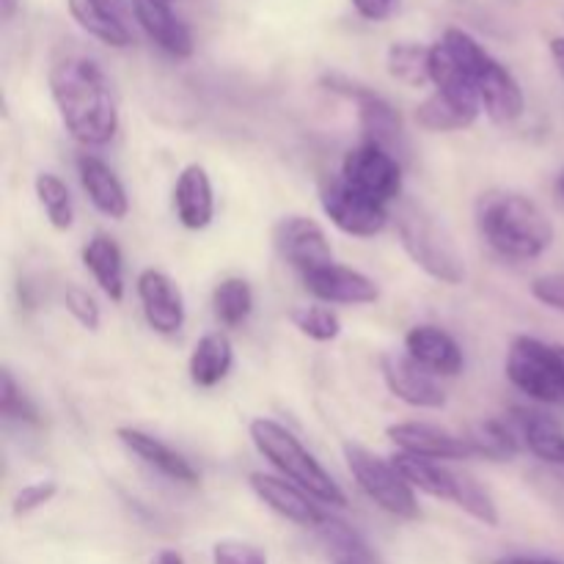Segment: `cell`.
I'll return each mask as SVG.
<instances>
[{
  "mask_svg": "<svg viewBox=\"0 0 564 564\" xmlns=\"http://www.w3.org/2000/svg\"><path fill=\"white\" fill-rule=\"evenodd\" d=\"M50 94L66 132L83 147H105L116 135L119 110L97 61L66 55L50 69Z\"/></svg>",
  "mask_w": 564,
  "mask_h": 564,
  "instance_id": "1",
  "label": "cell"
},
{
  "mask_svg": "<svg viewBox=\"0 0 564 564\" xmlns=\"http://www.w3.org/2000/svg\"><path fill=\"white\" fill-rule=\"evenodd\" d=\"M0 9H3V20H11L17 11V0H0Z\"/></svg>",
  "mask_w": 564,
  "mask_h": 564,
  "instance_id": "44",
  "label": "cell"
},
{
  "mask_svg": "<svg viewBox=\"0 0 564 564\" xmlns=\"http://www.w3.org/2000/svg\"><path fill=\"white\" fill-rule=\"evenodd\" d=\"M416 121L430 132H455L471 127L474 116H468L466 110H460L457 105H452L449 99H444L441 94H433L430 99H424L416 110Z\"/></svg>",
  "mask_w": 564,
  "mask_h": 564,
  "instance_id": "33",
  "label": "cell"
},
{
  "mask_svg": "<svg viewBox=\"0 0 564 564\" xmlns=\"http://www.w3.org/2000/svg\"><path fill=\"white\" fill-rule=\"evenodd\" d=\"M358 121H361V130L369 143H378V147L389 149L391 154H394L397 149H405L402 116L375 91H369L367 97L358 102Z\"/></svg>",
  "mask_w": 564,
  "mask_h": 564,
  "instance_id": "23",
  "label": "cell"
},
{
  "mask_svg": "<svg viewBox=\"0 0 564 564\" xmlns=\"http://www.w3.org/2000/svg\"><path fill=\"white\" fill-rule=\"evenodd\" d=\"M116 438L132 452V455L141 457L147 466H152L154 471H160L163 477L174 479V482L182 485H198V471L171 446H165L163 441L154 438V435L143 433V430L135 427H119L116 430Z\"/></svg>",
  "mask_w": 564,
  "mask_h": 564,
  "instance_id": "20",
  "label": "cell"
},
{
  "mask_svg": "<svg viewBox=\"0 0 564 564\" xmlns=\"http://www.w3.org/2000/svg\"><path fill=\"white\" fill-rule=\"evenodd\" d=\"M152 564H185V560H182V554H180V551H171V549H165V551H160L158 556H154Z\"/></svg>",
  "mask_w": 564,
  "mask_h": 564,
  "instance_id": "42",
  "label": "cell"
},
{
  "mask_svg": "<svg viewBox=\"0 0 564 564\" xmlns=\"http://www.w3.org/2000/svg\"><path fill=\"white\" fill-rule=\"evenodd\" d=\"M132 14L158 47H163L174 58H191L193 33L174 14L169 0H132Z\"/></svg>",
  "mask_w": 564,
  "mask_h": 564,
  "instance_id": "17",
  "label": "cell"
},
{
  "mask_svg": "<svg viewBox=\"0 0 564 564\" xmlns=\"http://www.w3.org/2000/svg\"><path fill=\"white\" fill-rule=\"evenodd\" d=\"M383 369V380L389 386L391 394L402 400L411 408H422V411H441L446 405V394L438 383H435L433 372L419 367L411 356H383L380 361Z\"/></svg>",
  "mask_w": 564,
  "mask_h": 564,
  "instance_id": "11",
  "label": "cell"
},
{
  "mask_svg": "<svg viewBox=\"0 0 564 564\" xmlns=\"http://www.w3.org/2000/svg\"><path fill=\"white\" fill-rule=\"evenodd\" d=\"M556 191H560V196L564 198V171L560 174V180H556Z\"/></svg>",
  "mask_w": 564,
  "mask_h": 564,
  "instance_id": "45",
  "label": "cell"
},
{
  "mask_svg": "<svg viewBox=\"0 0 564 564\" xmlns=\"http://www.w3.org/2000/svg\"><path fill=\"white\" fill-rule=\"evenodd\" d=\"M213 564H268V556L251 543L224 540V543H215Z\"/></svg>",
  "mask_w": 564,
  "mask_h": 564,
  "instance_id": "38",
  "label": "cell"
},
{
  "mask_svg": "<svg viewBox=\"0 0 564 564\" xmlns=\"http://www.w3.org/2000/svg\"><path fill=\"white\" fill-rule=\"evenodd\" d=\"M174 207L176 218L185 229L198 231L207 229L213 224L215 215V196H213V182H209V174L204 165L193 163L187 165L180 174L174 187Z\"/></svg>",
  "mask_w": 564,
  "mask_h": 564,
  "instance_id": "19",
  "label": "cell"
},
{
  "mask_svg": "<svg viewBox=\"0 0 564 564\" xmlns=\"http://www.w3.org/2000/svg\"><path fill=\"white\" fill-rule=\"evenodd\" d=\"M477 226L485 240L507 259L532 262L554 242V224L523 193L490 191L477 202Z\"/></svg>",
  "mask_w": 564,
  "mask_h": 564,
  "instance_id": "2",
  "label": "cell"
},
{
  "mask_svg": "<svg viewBox=\"0 0 564 564\" xmlns=\"http://www.w3.org/2000/svg\"><path fill=\"white\" fill-rule=\"evenodd\" d=\"M248 485H251V490L257 494V499L264 501L275 516L286 518V521L297 523V527L317 529L319 523L325 521V512L308 499L306 490L286 482V479L273 477V474L264 471H253L251 477H248Z\"/></svg>",
  "mask_w": 564,
  "mask_h": 564,
  "instance_id": "14",
  "label": "cell"
},
{
  "mask_svg": "<svg viewBox=\"0 0 564 564\" xmlns=\"http://www.w3.org/2000/svg\"><path fill=\"white\" fill-rule=\"evenodd\" d=\"M138 297H141L143 317L158 334L171 336L185 325V297L174 279L160 270H143L138 275Z\"/></svg>",
  "mask_w": 564,
  "mask_h": 564,
  "instance_id": "13",
  "label": "cell"
},
{
  "mask_svg": "<svg viewBox=\"0 0 564 564\" xmlns=\"http://www.w3.org/2000/svg\"><path fill=\"white\" fill-rule=\"evenodd\" d=\"M460 510H466L468 516L477 518L485 527H499V510H496V501L471 474L455 471V496H452Z\"/></svg>",
  "mask_w": 564,
  "mask_h": 564,
  "instance_id": "32",
  "label": "cell"
},
{
  "mask_svg": "<svg viewBox=\"0 0 564 564\" xmlns=\"http://www.w3.org/2000/svg\"><path fill=\"white\" fill-rule=\"evenodd\" d=\"M389 75L405 86L419 88L430 83V47L416 42H397L389 50Z\"/></svg>",
  "mask_w": 564,
  "mask_h": 564,
  "instance_id": "29",
  "label": "cell"
},
{
  "mask_svg": "<svg viewBox=\"0 0 564 564\" xmlns=\"http://www.w3.org/2000/svg\"><path fill=\"white\" fill-rule=\"evenodd\" d=\"M507 419L521 438V446H527L534 457L551 466H564V427L556 419L540 411H523V408L510 411Z\"/></svg>",
  "mask_w": 564,
  "mask_h": 564,
  "instance_id": "21",
  "label": "cell"
},
{
  "mask_svg": "<svg viewBox=\"0 0 564 564\" xmlns=\"http://www.w3.org/2000/svg\"><path fill=\"white\" fill-rule=\"evenodd\" d=\"M441 42L471 72L482 110L496 124H510V121L521 119L523 108H527V99H523L521 86H518L510 69H505L471 33L460 31V28H449Z\"/></svg>",
  "mask_w": 564,
  "mask_h": 564,
  "instance_id": "4",
  "label": "cell"
},
{
  "mask_svg": "<svg viewBox=\"0 0 564 564\" xmlns=\"http://www.w3.org/2000/svg\"><path fill=\"white\" fill-rule=\"evenodd\" d=\"M55 494H58V485L53 479H39V482L25 485L22 490H17L14 501H11V512H14V518L31 516L39 507L50 505L55 499Z\"/></svg>",
  "mask_w": 564,
  "mask_h": 564,
  "instance_id": "36",
  "label": "cell"
},
{
  "mask_svg": "<svg viewBox=\"0 0 564 564\" xmlns=\"http://www.w3.org/2000/svg\"><path fill=\"white\" fill-rule=\"evenodd\" d=\"M317 532L323 534L325 545H328L330 554H334V564H375V556L369 554L367 543H364L347 523L325 516V521L319 523Z\"/></svg>",
  "mask_w": 564,
  "mask_h": 564,
  "instance_id": "31",
  "label": "cell"
},
{
  "mask_svg": "<svg viewBox=\"0 0 564 564\" xmlns=\"http://www.w3.org/2000/svg\"><path fill=\"white\" fill-rule=\"evenodd\" d=\"M213 312L224 325H242L253 312V292L246 279H224L213 292Z\"/></svg>",
  "mask_w": 564,
  "mask_h": 564,
  "instance_id": "28",
  "label": "cell"
},
{
  "mask_svg": "<svg viewBox=\"0 0 564 564\" xmlns=\"http://www.w3.org/2000/svg\"><path fill=\"white\" fill-rule=\"evenodd\" d=\"M405 350L419 367H424L433 375H444V378H455L463 372V350L446 330L435 328V325H416L408 330Z\"/></svg>",
  "mask_w": 564,
  "mask_h": 564,
  "instance_id": "18",
  "label": "cell"
},
{
  "mask_svg": "<svg viewBox=\"0 0 564 564\" xmlns=\"http://www.w3.org/2000/svg\"><path fill=\"white\" fill-rule=\"evenodd\" d=\"M64 306H66V312H69L72 317H75L86 330L99 328V319H102V314H99L97 301H94V297L88 295L83 286H75V284L66 286Z\"/></svg>",
  "mask_w": 564,
  "mask_h": 564,
  "instance_id": "37",
  "label": "cell"
},
{
  "mask_svg": "<svg viewBox=\"0 0 564 564\" xmlns=\"http://www.w3.org/2000/svg\"><path fill=\"white\" fill-rule=\"evenodd\" d=\"M466 444L471 446L474 457H488L494 463L512 460L521 452V438L512 430L510 419H488L477 422L466 435Z\"/></svg>",
  "mask_w": 564,
  "mask_h": 564,
  "instance_id": "27",
  "label": "cell"
},
{
  "mask_svg": "<svg viewBox=\"0 0 564 564\" xmlns=\"http://www.w3.org/2000/svg\"><path fill=\"white\" fill-rule=\"evenodd\" d=\"M231 364H235L231 341L224 334H207L193 347L187 372H191V380L198 389H213L229 375Z\"/></svg>",
  "mask_w": 564,
  "mask_h": 564,
  "instance_id": "26",
  "label": "cell"
},
{
  "mask_svg": "<svg viewBox=\"0 0 564 564\" xmlns=\"http://www.w3.org/2000/svg\"><path fill=\"white\" fill-rule=\"evenodd\" d=\"M507 378L518 391L543 405L564 402V356L560 347H551L534 336L512 339L507 352Z\"/></svg>",
  "mask_w": 564,
  "mask_h": 564,
  "instance_id": "6",
  "label": "cell"
},
{
  "mask_svg": "<svg viewBox=\"0 0 564 564\" xmlns=\"http://www.w3.org/2000/svg\"><path fill=\"white\" fill-rule=\"evenodd\" d=\"M248 433H251V441L259 449V455L268 457L286 479H292L297 488L306 490L312 499L330 507L347 505L345 490L334 482V477L314 460L312 452L290 430L281 427L273 419H253Z\"/></svg>",
  "mask_w": 564,
  "mask_h": 564,
  "instance_id": "3",
  "label": "cell"
},
{
  "mask_svg": "<svg viewBox=\"0 0 564 564\" xmlns=\"http://www.w3.org/2000/svg\"><path fill=\"white\" fill-rule=\"evenodd\" d=\"M391 444L405 455L427 457V460H466L471 455V446L463 435H452L435 424L424 422H400L386 430Z\"/></svg>",
  "mask_w": 564,
  "mask_h": 564,
  "instance_id": "12",
  "label": "cell"
},
{
  "mask_svg": "<svg viewBox=\"0 0 564 564\" xmlns=\"http://www.w3.org/2000/svg\"><path fill=\"white\" fill-rule=\"evenodd\" d=\"M397 231H400V242L408 257L430 279L441 284H460L466 279V264L455 240L427 207L416 202L402 204L397 209Z\"/></svg>",
  "mask_w": 564,
  "mask_h": 564,
  "instance_id": "5",
  "label": "cell"
},
{
  "mask_svg": "<svg viewBox=\"0 0 564 564\" xmlns=\"http://www.w3.org/2000/svg\"><path fill=\"white\" fill-rule=\"evenodd\" d=\"M169 3H171V0H169Z\"/></svg>",
  "mask_w": 564,
  "mask_h": 564,
  "instance_id": "46",
  "label": "cell"
},
{
  "mask_svg": "<svg viewBox=\"0 0 564 564\" xmlns=\"http://www.w3.org/2000/svg\"><path fill=\"white\" fill-rule=\"evenodd\" d=\"M77 174H80L83 191L88 193V198H91V204L99 213L113 220H121L130 213L124 185H121L119 176L102 160L91 158V154H83V158H77Z\"/></svg>",
  "mask_w": 564,
  "mask_h": 564,
  "instance_id": "22",
  "label": "cell"
},
{
  "mask_svg": "<svg viewBox=\"0 0 564 564\" xmlns=\"http://www.w3.org/2000/svg\"><path fill=\"white\" fill-rule=\"evenodd\" d=\"M341 180L380 204L394 202L402 193V169L397 158L389 149L369 141H364L361 147L350 149L345 154V160H341Z\"/></svg>",
  "mask_w": 564,
  "mask_h": 564,
  "instance_id": "9",
  "label": "cell"
},
{
  "mask_svg": "<svg viewBox=\"0 0 564 564\" xmlns=\"http://www.w3.org/2000/svg\"><path fill=\"white\" fill-rule=\"evenodd\" d=\"M33 187H36V198L42 204L44 215H47L50 226L58 231L72 229V224H75V204H72L69 187L55 174H39Z\"/></svg>",
  "mask_w": 564,
  "mask_h": 564,
  "instance_id": "30",
  "label": "cell"
},
{
  "mask_svg": "<svg viewBox=\"0 0 564 564\" xmlns=\"http://www.w3.org/2000/svg\"><path fill=\"white\" fill-rule=\"evenodd\" d=\"M341 452H345L347 468H350L358 488H361L380 510L389 512V516L394 518H402V521H416V494H413L411 485L405 482V477L397 471L394 463L375 455V452L364 449L361 444H352V441H347V444L341 446Z\"/></svg>",
  "mask_w": 564,
  "mask_h": 564,
  "instance_id": "7",
  "label": "cell"
},
{
  "mask_svg": "<svg viewBox=\"0 0 564 564\" xmlns=\"http://www.w3.org/2000/svg\"><path fill=\"white\" fill-rule=\"evenodd\" d=\"M273 246L279 257L301 270L303 275L334 264V248H330L323 226L306 215L281 218L273 229Z\"/></svg>",
  "mask_w": 564,
  "mask_h": 564,
  "instance_id": "10",
  "label": "cell"
},
{
  "mask_svg": "<svg viewBox=\"0 0 564 564\" xmlns=\"http://www.w3.org/2000/svg\"><path fill=\"white\" fill-rule=\"evenodd\" d=\"M319 204L330 224L339 226L345 235L352 237H375L389 224V209L386 204L375 202L367 193L356 191L339 176H330L319 187Z\"/></svg>",
  "mask_w": 564,
  "mask_h": 564,
  "instance_id": "8",
  "label": "cell"
},
{
  "mask_svg": "<svg viewBox=\"0 0 564 564\" xmlns=\"http://www.w3.org/2000/svg\"><path fill=\"white\" fill-rule=\"evenodd\" d=\"M391 463H394L397 471L405 477V482L413 490H422V494L433 496V499L446 501H452V496H455V468L444 466L438 460H427V457L405 455V452L391 457Z\"/></svg>",
  "mask_w": 564,
  "mask_h": 564,
  "instance_id": "25",
  "label": "cell"
},
{
  "mask_svg": "<svg viewBox=\"0 0 564 564\" xmlns=\"http://www.w3.org/2000/svg\"><path fill=\"white\" fill-rule=\"evenodd\" d=\"M532 295L538 297L543 306L564 312V273H551V275H540V279H534Z\"/></svg>",
  "mask_w": 564,
  "mask_h": 564,
  "instance_id": "39",
  "label": "cell"
},
{
  "mask_svg": "<svg viewBox=\"0 0 564 564\" xmlns=\"http://www.w3.org/2000/svg\"><path fill=\"white\" fill-rule=\"evenodd\" d=\"M352 9L369 22L389 20L397 11V0H352Z\"/></svg>",
  "mask_w": 564,
  "mask_h": 564,
  "instance_id": "40",
  "label": "cell"
},
{
  "mask_svg": "<svg viewBox=\"0 0 564 564\" xmlns=\"http://www.w3.org/2000/svg\"><path fill=\"white\" fill-rule=\"evenodd\" d=\"M494 564H562L556 560H540V556H501Z\"/></svg>",
  "mask_w": 564,
  "mask_h": 564,
  "instance_id": "41",
  "label": "cell"
},
{
  "mask_svg": "<svg viewBox=\"0 0 564 564\" xmlns=\"http://www.w3.org/2000/svg\"><path fill=\"white\" fill-rule=\"evenodd\" d=\"M290 319L303 336L314 341H334L341 334L339 317L325 306H297L290 312Z\"/></svg>",
  "mask_w": 564,
  "mask_h": 564,
  "instance_id": "34",
  "label": "cell"
},
{
  "mask_svg": "<svg viewBox=\"0 0 564 564\" xmlns=\"http://www.w3.org/2000/svg\"><path fill=\"white\" fill-rule=\"evenodd\" d=\"M72 20L108 47H130L132 31L124 0H66Z\"/></svg>",
  "mask_w": 564,
  "mask_h": 564,
  "instance_id": "16",
  "label": "cell"
},
{
  "mask_svg": "<svg viewBox=\"0 0 564 564\" xmlns=\"http://www.w3.org/2000/svg\"><path fill=\"white\" fill-rule=\"evenodd\" d=\"M83 264L110 301L119 303L124 297V262L119 246L110 237L94 235L83 248Z\"/></svg>",
  "mask_w": 564,
  "mask_h": 564,
  "instance_id": "24",
  "label": "cell"
},
{
  "mask_svg": "<svg viewBox=\"0 0 564 564\" xmlns=\"http://www.w3.org/2000/svg\"><path fill=\"white\" fill-rule=\"evenodd\" d=\"M0 413H3L6 419H17V422H39L36 408H33L31 402L25 400V394L17 389L9 369H3V375H0Z\"/></svg>",
  "mask_w": 564,
  "mask_h": 564,
  "instance_id": "35",
  "label": "cell"
},
{
  "mask_svg": "<svg viewBox=\"0 0 564 564\" xmlns=\"http://www.w3.org/2000/svg\"><path fill=\"white\" fill-rule=\"evenodd\" d=\"M303 284L314 297L325 303H345V306H367L378 301V284L369 275L345 264H328L314 273L303 275Z\"/></svg>",
  "mask_w": 564,
  "mask_h": 564,
  "instance_id": "15",
  "label": "cell"
},
{
  "mask_svg": "<svg viewBox=\"0 0 564 564\" xmlns=\"http://www.w3.org/2000/svg\"><path fill=\"white\" fill-rule=\"evenodd\" d=\"M551 55H554V61H556V69L562 72V77H564V39L560 36V39H554V42H551Z\"/></svg>",
  "mask_w": 564,
  "mask_h": 564,
  "instance_id": "43",
  "label": "cell"
}]
</instances>
